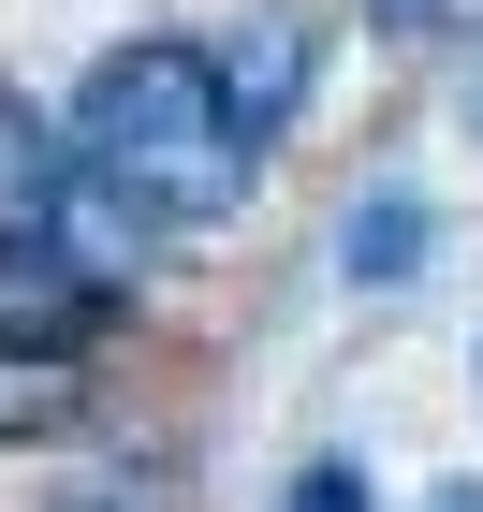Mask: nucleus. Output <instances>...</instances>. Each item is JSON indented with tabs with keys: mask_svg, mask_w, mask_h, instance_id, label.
Segmentation results:
<instances>
[{
	"mask_svg": "<svg viewBox=\"0 0 483 512\" xmlns=\"http://www.w3.org/2000/svg\"><path fill=\"white\" fill-rule=\"evenodd\" d=\"M440 512H483V483H454V498H440Z\"/></svg>",
	"mask_w": 483,
	"mask_h": 512,
	"instance_id": "0eeeda50",
	"label": "nucleus"
},
{
	"mask_svg": "<svg viewBox=\"0 0 483 512\" xmlns=\"http://www.w3.org/2000/svg\"><path fill=\"white\" fill-rule=\"evenodd\" d=\"M337 249H352V278H381V293H396V278H425V205H410V191L352 205V235H337Z\"/></svg>",
	"mask_w": 483,
	"mask_h": 512,
	"instance_id": "20e7f679",
	"label": "nucleus"
},
{
	"mask_svg": "<svg viewBox=\"0 0 483 512\" xmlns=\"http://www.w3.org/2000/svg\"><path fill=\"white\" fill-rule=\"evenodd\" d=\"M483 0H381V30H410V44H440V30H469Z\"/></svg>",
	"mask_w": 483,
	"mask_h": 512,
	"instance_id": "39448f33",
	"label": "nucleus"
},
{
	"mask_svg": "<svg viewBox=\"0 0 483 512\" xmlns=\"http://www.w3.org/2000/svg\"><path fill=\"white\" fill-rule=\"evenodd\" d=\"M279 512H366V483H352V469H308V483H293Z\"/></svg>",
	"mask_w": 483,
	"mask_h": 512,
	"instance_id": "423d86ee",
	"label": "nucleus"
},
{
	"mask_svg": "<svg viewBox=\"0 0 483 512\" xmlns=\"http://www.w3.org/2000/svg\"><path fill=\"white\" fill-rule=\"evenodd\" d=\"M220 74H235V118H249V132H279V118H293V88H308V30H264V44H235Z\"/></svg>",
	"mask_w": 483,
	"mask_h": 512,
	"instance_id": "7ed1b4c3",
	"label": "nucleus"
},
{
	"mask_svg": "<svg viewBox=\"0 0 483 512\" xmlns=\"http://www.w3.org/2000/svg\"><path fill=\"white\" fill-rule=\"evenodd\" d=\"M44 425H74V352L0 322V439H44Z\"/></svg>",
	"mask_w": 483,
	"mask_h": 512,
	"instance_id": "f03ea898",
	"label": "nucleus"
},
{
	"mask_svg": "<svg viewBox=\"0 0 483 512\" xmlns=\"http://www.w3.org/2000/svg\"><path fill=\"white\" fill-rule=\"evenodd\" d=\"M74 161L132 205V220H220V205L249 191L264 132L235 118V74H220V59H191V44H118V59L88 74V103H74Z\"/></svg>",
	"mask_w": 483,
	"mask_h": 512,
	"instance_id": "f257e3e1",
	"label": "nucleus"
}]
</instances>
